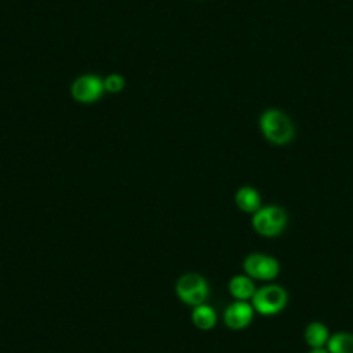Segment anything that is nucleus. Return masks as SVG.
<instances>
[{
	"label": "nucleus",
	"instance_id": "nucleus-1",
	"mask_svg": "<svg viewBox=\"0 0 353 353\" xmlns=\"http://www.w3.org/2000/svg\"><path fill=\"white\" fill-rule=\"evenodd\" d=\"M259 130L262 137L277 146L290 143L294 139L295 128L291 119L280 109H266L259 116Z\"/></svg>",
	"mask_w": 353,
	"mask_h": 353
},
{
	"label": "nucleus",
	"instance_id": "nucleus-2",
	"mask_svg": "<svg viewBox=\"0 0 353 353\" xmlns=\"http://www.w3.org/2000/svg\"><path fill=\"white\" fill-rule=\"evenodd\" d=\"M288 303V292L287 290L274 283H266L256 288L251 305L255 310V313L261 316H276L281 313Z\"/></svg>",
	"mask_w": 353,
	"mask_h": 353
},
{
	"label": "nucleus",
	"instance_id": "nucleus-3",
	"mask_svg": "<svg viewBox=\"0 0 353 353\" xmlns=\"http://www.w3.org/2000/svg\"><path fill=\"white\" fill-rule=\"evenodd\" d=\"M288 223L285 210L276 204L262 205L251 216L252 229L262 237L272 239L280 236Z\"/></svg>",
	"mask_w": 353,
	"mask_h": 353
},
{
	"label": "nucleus",
	"instance_id": "nucleus-4",
	"mask_svg": "<svg viewBox=\"0 0 353 353\" xmlns=\"http://www.w3.org/2000/svg\"><path fill=\"white\" fill-rule=\"evenodd\" d=\"M243 270L252 280L272 283L280 274V262L270 254L251 252L243 261Z\"/></svg>",
	"mask_w": 353,
	"mask_h": 353
},
{
	"label": "nucleus",
	"instance_id": "nucleus-5",
	"mask_svg": "<svg viewBox=\"0 0 353 353\" xmlns=\"http://www.w3.org/2000/svg\"><path fill=\"white\" fill-rule=\"evenodd\" d=\"M178 298L190 306H199L205 303L210 295V287L207 280L199 273H185L182 274L175 285Z\"/></svg>",
	"mask_w": 353,
	"mask_h": 353
},
{
	"label": "nucleus",
	"instance_id": "nucleus-6",
	"mask_svg": "<svg viewBox=\"0 0 353 353\" xmlns=\"http://www.w3.org/2000/svg\"><path fill=\"white\" fill-rule=\"evenodd\" d=\"M255 310L248 301H234L223 312V323L233 331L247 328L254 320Z\"/></svg>",
	"mask_w": 353,
	"mask_h": 353
},
{
	"label": "nucleus",
	"instance_id": "nucleus-7",
	"mask_svg": "<svg viewBox=\"0 0 353 353\" xmlns=\"http://www.w3.org/2000/svg\"><path fill=\"white\" fill-rule=\"evenodd\" d=\"M103 80L95 74H84L76 79L72 84V97L83 103L97 101L103 92Z\"/></svg>",
	"mask_w": 353,
	"mask_h": 353
},
{
	"label": "nucleus",
	"instance_id": "nucleus-8",
	"mask_svg": "<svg viewBox=\"0 0 353 353\" xmlns=\"http://www.w3.org/2000/svg\"><path fill=\"white\" fill-rule=\"evenodd\" d=\"M228 288H229L230 295L234 298V301H248V302H251V299H252L258 287L255 285V280H252L250 276L243 273V274L233 276L229 280Z\"/></svg>",
	"mask_w": 353,
	"mask_h": 353
},
{
	"label": "nucleus",
	"instance_id": "nucleus-9",
	"mask_svg": "<svg viewBox=\"0 0 353 353\" xmlns=\"http://www.w3.org/2000/svg\"><path fill=\"white\" fill-rule=\"evenodd\" d=\"M330 336L331 332L323 321H310L303 330V341L309 349H325Z\"/></svg>",
	"mask_w": 353,
	"mask_h": 353
},
{
	"label": "nucleus",
	"instance_id": "nucleus-10",
	"mask_svg": "<svg viewBox=\"0 0 353 353\" xmlns=\"http://www.w3.org/2000/svg\"><path fill=\"white\" fill-rule=\"evenodd\" d=\"M234 203L237 208L247 214H254L262 207V199L259 192L252 186H241L234 194Z\"/></svg>",
	"mask_w": 353,
	"mask_h": 353
},
{
	"label": "nucleus",
	"instance_id": "nucleus-11",
	"mask_svg": "<svg viewBox=\"0 0 353 353\" xmlns=\"http://www.w3.org/2000/svg\"><path fill=\"white\" fill-rule=\"evenodd\" d=\"M216 320H218V316L212 306H210L207 303H201V305L193 307L192 321L196 328H199L201 331H210L215 327Z\"/></svg>",
	"mask_w": 353,
	"mask_h": 353
},
{
	"label": "nucleus",
	"instance_id": "nucleus-12",
	"mask_svg": "<svg viewBox=\"0 0 353 353\" xmlns=\"http://www.w3.org/2000/svg\"><path fill=\"white\" fill-rule=\"evenodd\" d=\"M325 349L328 353H353V334L347 331L332 332Z\"/></svg>",
	"mask_w": 353,
	"mask_h": 353
},
{
	"label": "nucleus",
	"instance_id": "nucleus-13",
	"mask_svg": "<svg viewBox=\"0 0 353 353\" xmlns=\"http://www.w3.org/2000/svg\"><path fill=\"white\" fill-rule=\"evenodd\" d=\"M124 84H125V80L123 76L117 74V73H113V74H109L105 80H103V87L108 92H119L124 88Z\"/></svg>",
	"mask_w": 353,
	"mask_h": 353
},
{
	"label": "nucleus",
	"instance_id": "nucleus-14",
	"mask_svg": "<svg viewBox=\"0 0 353 353\" xmlns=\"http://www.w3.org/2000/svg\"><path fill=\"white\" fill-rule=\"evenodd\" d=\"M307 353H328L327 349H309Z\"/></svg>",
	"mask_w": 353,
	"mask_h": 353
}]
</instances>
